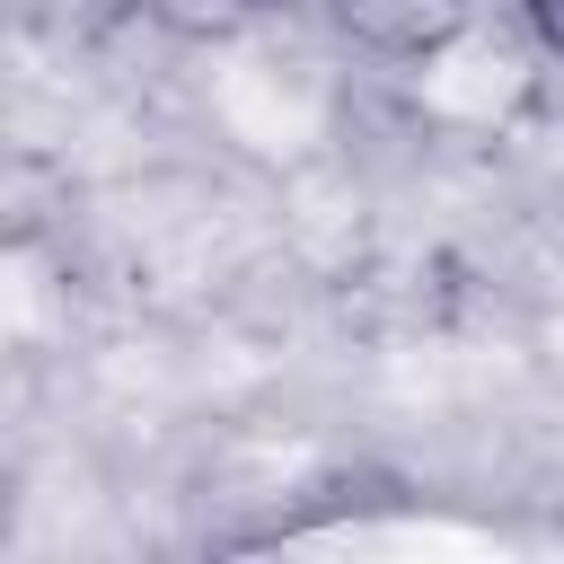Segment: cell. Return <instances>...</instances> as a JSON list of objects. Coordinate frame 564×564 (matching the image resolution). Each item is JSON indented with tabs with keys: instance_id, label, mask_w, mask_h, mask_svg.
I'll return each instance as SVG.
<instances>
[{
	"instance_id": "1",
	"label": "cell",
	"mask_w": 564,
	"mask_h": 564,
	"mask_svg": "<svg viewBox=\"0 0 564 564\" xmlns=\"http://www.w3.org/2000/svg\"><path fill=\"white\" fill-rule=\"evenodd\" d=\"M335 35L352 62H388V70H423L476 9L467 0H326Z\"/></svg>"
},
{
	"instance_id": "2",
	"label": "cell",
	"mask_w": 564,
	"mask_h": 564,
	"mask_svg": "<svg viewBox=\"0 0 564 564\" xmlns=\"http://www.w3.org/2000/svg\"><path fill=\"white\" fill-rule=\"evenodd\" d=\"M511 26H520L546 62H564V0H520V9H511Z\"/></svg>"
}]
</instances>
